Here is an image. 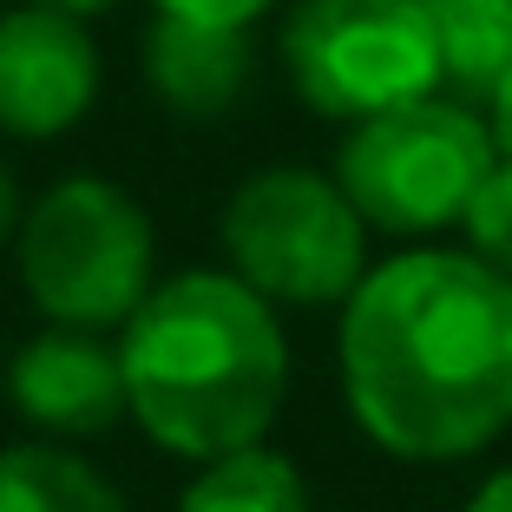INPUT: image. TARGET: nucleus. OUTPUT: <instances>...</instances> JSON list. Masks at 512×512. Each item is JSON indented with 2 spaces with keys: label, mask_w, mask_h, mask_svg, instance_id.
I'll use <instances>...</instances> for the list:
<instances>
[{
  "label": "nucleus",
  "mask_w": 512,
  "mask_h": 512,
  "mask_svg": "<svg viewBox=\"0 0 512 512\" xmlns=\"http://www.w3.org/2000/svg\"><path fill=\"white\" fill-rule=\"evenodd\" d=\"M178 512H309V486H302L296 460L256 440L224 460H204V473L184 486Z\"/></svg>",
  "instance_id": "f8f14e48"
},
{
  "label": "nucleus",
  "mask_w": 512,
  "mask_h": 512,
  "mask_svg": "<svg viewBox=\"0 0 512 512\" xmlns=\"http://www.w3.org/2000/svg\"><path fill=\"white\" fill-rule=\"evenodd\" d=\"M145 79L178 119H224L250 79V27L158 14L145 33Z\"/></svg>",
  "instance_id": "1a4fd4ad"
},
{
  "label": "nucleus",
  "mask_w": 512,
  "mask_h": 512,
  "mask_svg": "<svg viewBox=\"0 0 512 512\" xmlns=\"http://www.w3.org/2000/svg\"><path fill=\"white\" fill-rule=\"evenodd\" d=\"M493 165V125L467 99L427 92V99H407V106H388L355 125L335 158V184L362 224L414 237V230L460 224Z\"/></svg>",
  "instance_id": "7ed1b4c3"
},
{
  "label": "nucleus",
  "mask_w": 512,
  "mask_h": 512,
  "mask_svg": "<svg viewBox=\"0 0 512 512\" xmlns=\"http://www.w3.org/2000/svg\"><path fill=\"white\" fill-rule=\"evenodd\" d=\"M467 512H512V467H506V473H493V480H486L480 493L467 499Z\"/></svg>",
  "instance_id": "dca6fc26"
},
{
  "label": "nucleus",
  "mask_w": 512,
  "mask_h": 512,
  "mask_svg": "<svg viewBox=\"0 0 512 512\" xmlns=\"http://www.w3.org/2000/svg\"><path fill=\"white\" fill-rule=\"evenodd\" d=\"M440 46V86L460 99H493L512 73V0H427Z\"/></svg>",
  "instance_id": "9d476101"
},
{
  "label": "nucleus",
  "mask_w": 512,
  "mask_h": 512,
  "mask_svg": "<svg viewBox=\"0 0 512 512\" xmlns=\"http://www.w3.org/2000/svg\"><path fill=\"white\" fill-rule=\"evenodd\" d=\"M276 53L296 99L322 119L362 125L388 106L440 92L427 0H296Z\"/></svg>",
  "instance_id": "39448f33"
},
{
  "label": "nucleus",
  "mask_w": 512,
  "mask_h": 512,
  "mask_svg": "<svg viewBox=\"0 0 512 512\" xmlns=\"http://www.w3.org/2000/svg\"><path fill=\"white\" fill-rule=\"evenodd\" d=\"M0 512H125V499L92 460L27 440L0 453Z\"/></svg>",
  "instance_id": "9b49d317"
},
{
  "label": "nucleus",
  "mask_w": 512,
  "mask_h": 512,
  "mask_svg": "<svg viewBox=\"0 0 512 512\" xmlns=\"http://www.w3.org/2000/svg\"><path fill=\"white\" fill-rule=\"evenodd\" d=\"M125 414L165 453L224 460L270 434L289 388L283 322L230 270H184L119 335Z\"/></svg>",
  "instance_id": "f03ea898"
},
{
  "label": "nucleus",
  "mask_w": 512,
  "mask_h": 512,
  "mask_svg": "<svg viewBox=\"0 0 512 512\" xmlns=\"http://www.w3.org/2000/svg\"><path fill=\"white\" fill-rule=\"evenodd\" d=\"M14 230H20V191L7 178V165H0V237H14Z\"/></svg>",
  "instance_id": "f3484780"
},
{
  "label": "nucleus",
  "mask_w": 512,
  "mask_h": 512,
  "mask_svg": "<svg viewBox=\"0 0 512 512\" xmlns=\"http://www.w3.org/2000/svg\"><path fill=\"white\" fill-rule=\"evenodd\" d=\"M342 394L375 447L467 460L512 427V276L467 250L388 256L342 302Z\"/></svg>",
  "instance_id": "f257e3e1"
},
{
  "label": "nucleus",
  "mask_w": 512,
  "mask_h": 512,
  "mask_svg": "<svg viewBox=\"0 0 512 512\" xmlns=\"http://www.w3.org/2000/svg\"><path fill=\"white\" fill-rule=\"evenodd\" d=\"M20 289L53 329H125L151 296V224L106 178H60L20 217Z\"/></svg>",
  "instance_id": "20e7f679"
},
{
  "label": "nucleus",
  "mask_w": 512,
  "mask_h": 512,
  "mask_svg": "<svg viewBox=\"0 0 512 512\" xmlns=\"http://www.w3.org/2000/svg\"><path fill=\"white\" fill-rule=\"evenodd\" d=\"M99 99V46L86 20L27 7L0 14V132L60 138Z\"/></svg>",
  "instance_id": "0eeeda50"
},
{
  "label": "nucleus",
  "mask_w": 512,
  "mask_h": 512,
  "mask_svg": "<svg viewBox=\"0 0 512 512\" xmlns=\"http://www.w3.org/2000/svg\"><path fill=\"white\" fill-rule=\"evenodd\" d=\"M27 7H53V14H73V20H86V14H106L112 0H27Z\"/></svg>",
  "instance_id": "a211bd4d"
},
{
  "label": "nucleus",
  "mask_w": 512,
  "mask_h": 512,
  "mask_svg": "<svg viewBox=\"0 0 512 512\" xmlns=\"http://www.w3.org/2000/svg\"><path fill=\"white\" fill-rule=\"evenodd\" d=\"M486 125H493V145H499V158H512V73L499 79V92L486 99Z\"/></svg>",
  "instance_id": "2eb2a0df"
},
{
  "label": "nucleus",
  "mask_w": 512,
  "mask_h": 512,
  "mask_svg": "<svg viewBox=\"0 0 512 512\" xmlns=\"http://www.w3.org/2000/svg\"><path fill=\"white\" fill-rule=\"evenodd\" d=\"M14 407L40 434H106L125 414V368L119 348H106L92 329H46L14 355Z\"/></svg>",
  "instance_id": "6e6552de"
},
{
  "label": "nucleus",
  "mask_w": 512,
  "mask_h": 512,
  "mask_svg": "<svg viewBox=\"0 0 512 512\" xmlns=\"http://www.w3.org/2000/svg\"><path fill=\"white\" fill-rule=\"evenodd\" d=\"M230 276L263 302H348L368 276V224L335 178L302 165H270L243 178L224 204Z\"/></svg>",
  "instance_id": "423d86ee"
},
{
  "label": "nucleus",
  "mask_w": 512,
  "mask_h": 512,
  "mask_svg": "<svg viewBox=\"0 0 512 512\" xmlns=\"http://www.w3.org/2000/svg\"><path fill=\"white\" fill-rule=\"evenodd\" d=\"M467 243L480 263H493L499 276H512V158H499L493 171L480 178V191H473L467 204Z\"/></svg>",
  "instance_id": "ddd939ff"
},
{
  "label": "nucleus",
  "mask_w": 512,
  "mask_h": 512,
  "mask_svg": "<svg viewBox=\"0 0 512 512\" xmlns=\"http://www.w3.org/2000/svg\"><path fill=\"white\" fill-rule=\"evenodd\" d=\"M270 7H283V0H158V14L204 20V27H250V20H263Z\"/></svg>",
  "instance_id": "4468645a"
}]
</instances>
